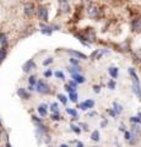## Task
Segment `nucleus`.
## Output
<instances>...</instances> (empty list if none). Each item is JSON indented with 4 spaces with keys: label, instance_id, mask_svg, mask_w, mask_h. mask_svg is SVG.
Segmentation results:
<instances>
[{
    "label": "nucleus",
    "instance_id": "1",
    "mask_svg": "<svg viewBox=\"0 0 141 147\" xmlns=\"http://www.w3.org/2000/svg\"><path fill=\"white\" fill-rule=\"evenodd\" d=\"M128 72H129L130 77H131V82H133V86H131V88H133L134 94L139 99H141V84H140V79H139L138 74H136V70H135L134 67H129L128 69Z\"/></svg>",
    "mask_w": 141,
    "mask_h": 147
},
{
    "label": "nucleus",
    "instance_id": "2",
    "mask_svg": "<svg viewBox=\"0 0 141 147\" xmlns=\"http://www.w3.org/2000/svg\"><path fill=\"white\" fill-rule=\"evenodd\" d=\"M141 140V135H140V130H139V126L138 125H133L131 126V130H130V140L128 141L129 145L131 146H135L138 145Z\"/></svg>",
    "mask_w": 141,
    "mask_h": 147
},
{
    "label": "nucleus",
    "instance_id": "3",
    "mask_svg": "<svg viewBox=\"0 0 141 147\" xmlns=\"http://www.w3.org/2000/svg\"><path fill=\"white\" fill-rule=\"evenodd\" d=\"M36 90H37V92H38V93H40V94H49V93H51V87H49V85L45 81H43V80L37 81Z\"/></svg>",
    "mask_w": 141,
    "mask_h": 147
},
{
    "label": "nucleus",
    "instance_id": "4",
    "mask_svg": "<svg viewBox=\"0 0 141 147\" xmlns=\"http://www.w3.org/2000/svg\"><path fill=\"white\" fill-rule=\"evenodd\" d=\"M99 13H101L99 7L97 5H94V4H90L88 7H87V15L91 18H98L99 17Z\"/></svg>",
    "mask_w": 141,
    "mask_h": 147
},
{
    "label": "nucleus",
    "instance_id": "5",
    "mask_svg": "<svg viewBox=\"0 0 141 147\" xmlns=\"http://www.w3.org/2000/svg\"><path fill=\"white\" fill-rule=\"evenodd\" d=\"M93 107H94V100L93 99H86L85 102L80 103L77 108H80L81 110H88V109H92Z\"/></svg>",
    "mask_w": 141,
    "mask_h": 147
},
{
    "label": "nucleus",
    "instance_id": "6",
    "mask_svg": "<svg viewBox=\"0 0 141 147\" xmlns=\"http://www.w3.org/2000/svg\"><path fill=\"white\" fill-rule=\"evenodd\" d=\"M108 53H109V50H107V49H96L90 55V58L92 59V60H98V59H101L103 54H108Z\"/></svg>",
    "mask_w": 141,
    "mask_h": 147
},
{
    "label": "nucleus",
    "instance_id": "7",
    "mask_svg": "<svg viewBox=\"0 0 141 147\" xmlns=\"http://www.w3.org/2000/svg\"><path fill=\"white\" fill-rule=\"evenodd\" d=\"M31 118H32V121L36 124V126H37L39 130H42V131H44V132L48 131V129H47V126H45V124H43V121L40 120V119H38L36 115H32Z\"/></svg>",
    "mask_w": 141,
    "mask_h": 147
},
{
    "label": "nucleus",
    "instance_id": "8",
    "mask_svg": "<svg viewBox=\"0 0 141 147\" xmlns=\"http://www.w3.org/2000/svg\"><path fill=\"white\" fill-rule=\"evenodd\" d=\"M131 31L136 33H141V18H135L131 21Z\"/></svg>",
    "mask_w": 141,
    "mask_h": 147
},
{
    "label": "nucleus",
    "instance_id": "9",
    "mask_svg": "<svg viewBox=\"0 0 141 147\" xmlns=\"http://www.w3.org/2000/svg\"><path fill=\"white\" fill-rule=\"evenodd\" d=\"M38 17L44 22L48 21V10H47V7H44V6H39L38 7Z\"/></svg>",
    "mask_w": 141,
    "mask_h": 147
},
{
    "label": "nucleus",
    "instance_id": "10",
    "mask_svg": "<svg viewBox=\"0 0 141 147\" xmlns=\"http://www.w3.org/2000/svg\"><path fill=\"white\" fill-rule=\"evenodd\" d=\"M34 67H36L34 60L33 59H31V60H27L24 65H22V70H24V72H30L31 70H33Z\"/></svg>",
    "mask_w": 141,
    "mask_h": 147
},
{
    "label": "nucleus",
    "instance_id": "11",
    "mask_svg": "<svg viewBox=\"0 0 141 147\" xmlns=\"http://www.w3.org/2000/svg\"><path fill=\"white\" fill-rule=\"evenodd\" d=\"M39 28H40V33L44 34V36H52V33H53L52 26H48V25H44V24H39Z\"/></svg>",
    "mask_w": 141,
    "mask_h": 147
},
{
    "label": "nucleus",
    "instance_id": "12",
    "mask_svg": "<svg viewBox=\"0 0 141 147\" xmlns=\"http://www.w3.org/2000/svg\"><path fill=\"white\" fill-rule=\"evenodd\" d=\"M17 96H19L20 98H22V99H25V100H27V99H30V97H31V93L28 91H27L26 88H19L17 90Z\"/></svg>",
    "mask_w": 141,
    "mask_h": 147
},
{
    "label": "nucleus",
    "instance_id": "13",
    "mask_svg": "<svg viewBox=\"0 0 141 147\" xmlns=\"http://www.w3.org/2000/svg\"><path fill=\"white\" fill-rule=\"evenodd\" d=\"M66 52L69 53V54H71V55H74V58H75V59H87V55H85L84 53H81V52H77V50L67 49Z\"/></svg>",
    "mask_w": 141,
    "mask_h": 147
},
{
    "label": "nucleus",
    "instance_id": "14",
    "mask_svg": "<svg viewBox=\"0 0 141 147\" xmlns=\"http://www.w3.org/2000/svg\"><path fill=\"white\" fill-rule=\"evenodd\" d=\"M108 74L111 75V77L113 80H115L118 75H119V69H118L117 66H109L108 67Z\"/></svg>",
    "mask_w": 141,
    "mask_h": 147
},
{
    "label": "nucleus",
    "instance_id": "15",
    "mask_svg": "<svg viewBox=\"0 0 141 147\" xmlns=\"http://www.w3.org/2000/svg\"><path fill=\"white\" fill-rule=\"evenodd\" d=\"M33 13H34V6H33V4L27 3L26 5H25V15L26 16H32Z\"/></svg>",
    "mask_w": 141,
    "mask_h": 147
},
{
    "label": "nucleus",
    "instance_id": "16",
    "mask_svg": "<svg viewBox=\"0 0 141 147\" xmlns=\"http://www.w3.org/2000/svg\"><path fill=\"white\" fill-rule=\"evenodd\" d=\"M37 110H38V113H39L40 117H47V114H48V105L44 104V103L39 104Z\"/></svg>",
    "mask_w": 141,
    "mask_h": 147
},
{
    "label": "nucleus",
    "instance_id": "17",
    "mask_svg": "<svg viewBox=\"0 0 141 147\" xmlns=\"http://www.w3.org/2000/svg\"><path fill=\"white\" fill-rule=\"evenodd\" d=\"M71 77H72V81H75L76 84H85L86 82L85 76H82L81 74H75V75H71Z\"/></svg>",
    "mask_w": 141,
    "mask_h": 147
},
{
    "label": "nucleus",
    "instance_id": "18",
    "mask_svg": "<svg viewBox=\"0 0 141 147\" xmlns=\"http://www.w3.org/2000/svg\"><path fill=\"white\" fill-rule=\"evenodd\" d=\"M0 44H1V48H7V44H9L7 37L3 32H0Z\"/></svg>",
    "mask_w": 141,
    "mask_h": 147
},
{
    "label": "nucleus",
    "instance_id": "19",
    "mask_svg": "<svg viewBox=\"0 0 141 147\" xmlns=\"http://www.w3.org/2000/svg\"><path fill=\"white\" fill-rule=\"evenodd\" d=\"M112 109L115 112L117 115H119V114H121V113H123V105H121V104H119L118 102H114V103H113V108H112Z\"/></svg>",
    "mask_w": 141,
    "mask_h": 147
},
{
    "label": "nucleus",
    "instance_id": "20",
    "mask_svg": "<svg viewBox=\"0 0 141 147\" xmlns=\"http://www.w3.org/2000/svg\"><path fill=\"white\" fill-rule=\"evenodd\" d=\"M75 37H76V38L79 39L80 42L85 45V47H90V45H91V44L87 42V39L85 38V36H84V34H79V33H76V34H75Z\"/></svg>",
    "mask_w": 141,
    "mask_h": 147
},
{
    "label": "nucleus",
    "instance_id": "21",
    "mask_svg": "<svg viewBox=\"0 0 141 147\" xmlns=\"http://www.w3.org/2000/svg\"><path fill=\"white\" fill-rule=\"evenodd\" d=\"M91 140L94 141V142H98L99 140H101V135H99V131L98 130L92 131V134H91Z\"/></svg>",
    "mask_w": 141,
    "mask_h": 147
},
{
    "label": "nucleus",
    "instance_id": "22",
    "mask_svg": "<svg viewBox=\"0 0 141 147\" xmlns=\"http://www.w3.org/2000/svg\"><path fill=\"white\" fill-rule=\"evenodd\" d=\"M6 55H7V50H6V48H1V49H0V65H1V63L5 60Z\"/></svg>",
    "mask_w": 141,
    "mask_h": 147
},
{
    "label": "nucleus",
    "instance_id": "23",
    "mask_svg": "<svg viewBox=\"0 0 141 147\" xmlns=\"http://www.w3.org/2000/svg\"><path fill=\"white\" fill-rule=\"evenodd\" d=\"M67 71H69L71 75H75V74H80L81 69L79 66H69L67 67Z\"/></svg>",
    "mask_w": 141,
    "mask_h": 147
},
{
    "label": "nucleus",
    "instance_id": "24",
    "mask_svg": "<svg viewBox=\"0 0 141 147\" xmlns=\"http://www.w3.org/2000/svg\"><path fill=\"white\" fill-rule=\"evenodd\" d=\"M60 4V7H61V10H63V12H69V10H70V5L67 4L66 1H61V3H59Z\"/></svg>",
    "mask_w": 141,
    "mask_h": 147
},
{
    "label": "nucleus",
    "instance_id": "25",
    "mask_svg": "<svg viewBox=\"0 0 141 147\" xmlns=\"http://www.w3.org/2000/svg\"><path fill=\"white\" fill-rule=\"evenodd\" d=\"M66 113H67V114H70V115L74 118V119H77V117H79L77 112H76L75 109H72V108H66Z\"/></svg>",
    "mask_w": 141,
    "mask_h": 147
},
{
    "label": "nucleus",
    "instance_id": "26",
    "mask_svg": "<svg viewBox=\"0 0 141 147\" xmlns=\"http://www.w3.org/2000/svg\"><path fill=\"white\" fill-rule=\"evenodd\" d=\"M51 112L53 114H59V105H58V103H52L51 104Z\"/></svg>",
    "mask_w": 141,
    "mask_h": 147
},
{
    "label": "nucleus",
    "instance_id": "27",
    "mask_svg": "<svg viewBox=\"0 0 141 147\" xmlns=\"http://www.w3.org/2000/svg\"><path fill=\"white\" fill-rule=\"evenodd\" d=\"M130 123L133 124V125H138V124H141V119H140L138 115L131 117V118H130Z\"/></svg>",
    "mask_w": 141,
    "mask_h": 147
},
{
    "label": "nucleus",
    "instance_id": "28",
    "mask_svg": "<svg viewBox=\"0 0 141 147\" xmlns=\"http://www.w3.org/2000/svg\"><path fill=\"white\" fill-rule=\"evenodd\" d=\"M69 98L71 102L76 103L77 102V98H79V96H77V92H72V93H69Z\"/></svg>",
    "mask_w": 141,
    "mask_h": 147
},
{
    "label": "nucleus",
    "instance_id": "29",
    "mask_svg": "<svg viewBox=\"0 0 141 147\" xmlns=\"http://www.w3.org/2000/svg\"><path fill=\"white\" fill-rule=\"evenodd\" d=\"M70 129L75 132V134H77V135H79L80 132H81V127H80V126H77V125H75V124H71V125H70Z\"/></svg>",
    "mask_w": 141,
    "mask_h": 147
},
{
    "label": "nucleus",
    "instance_id": "30",
    "mask_svg": "<svg viewBox=\"0 0 141 147\" xmlns=\"http://www.w3.org/2000/svg\"><path fill=\"white\" fill-rule=\"evenodd\" d=\"M54 75H55V77H58V79H60V80H65V75H64V72L60 71V70H58L54 72Z\"/></svg>",
    "mask_w": 141,
    "mask_h": 147
},
{
    "label": "nucleus",
    "instance_id": "31",
    "mask_svg": "<svg viewBox=\"0 0 141 147\" xmlns=\"http://www.w3.org/2000/svg\"><path fill=\"white\" fill-rule=\"evenodd\" d=\"M28 84H30V86H34L36 84H37V80H36V76L34 75H31L28 77Z\"/></svg>",
    "mask_w": 141,
    "mask_h": 147
},
{
    "label": "nucleus",
    "instance_id": "32",
    "mask_svg": "<svg viewBox=\"0 0 141 147\" xmlns=\"http://www.w3.org/2000/svg\"><path fill=\"white\" fill-rule=\"evenodd\" d=\"M69 60H70V64H71V66H79V65H80V60H79V59H75V58H70Z\"/></svg>",
    "mask_w": 141,
    "mask_h": 147
},
{
    "label": "nucleus",
    "instance_id": "33",
    "mask_svg": "<svg viewBox=\"0 0 141 147\" xmlns=\"http://www.w3.org/2000/svg\"><path fill=\"white\" fill-rule=\"evenodd\" d=\"M115 86H117V84H115V80H109L108 81V88L109 90H115Z\"/></svg>",
    "mask_w": 141,
    "mask_h": 147
},
{
    "label": "nucleus",
    "instance_id": "34",
    "mask_svg": "<svg viewBox=\"0 0 141 147\" xmlns=\"http://www.w3.org/2000/svg\"><path fill=\"white\" fill-rule=\"evenodd\" d=\"M57 97H58V99L60 100V102H61L63 104H66V103H67V98L65 97L64 94H60V93H59V94L57 96Z\"/></svg>",
    "mask_w": 141,
    "mask_h": 147
},
{
    "label": "nucleus",
    "instance_id": "35",
    "mask_svg": "<svg viewBox=\"0 0 141 147\" xmlns=\"http://www.w3.org/2000/svg\"><path fill=\"white\" fill-rule=\"evenodd\" d=\"M51 119H52V120H55V121L61 120V115H60V114H52Z\"/></svg>",
    "mask_w": 141,
    "mask_h": 147
},
{
    "label": "nucleus",
    "instance_id": "36",
    "mask_svg": "<svg viewBox=\"0 0 141 147\" xmlns=\"http://www.w3.org/2000/svg\"><path fill=\"white\" fill-rule=\"evenodd\" d=\"M53 61H54V59H53V58H47L45 60H43V65H44V66H48L49 64H52Z\"/></svg>",
    "mask_w": 141,
    "mask_h": 147
},
{
    "label": "nucleus",
    "instance_id": "37",
    "mask_svg": "<svg viewBox=\"0 0 141 147\" xmlns=\"http://www.w3.org/2000/svg\"><path fill=\"white\" fill-rule=\"evenodd\" d=\"M65 91L69 92V93H72V92H76V88H72V87H70L69 85L65 86Z\"/></svg>",
    "mask_w": 141,
    "mask_h": 147
},
{
    "label": "nucleus",
    "instance_id": "38",
    "mask_svg": "<svg viewBox=\"0 0 141 147\" xmlns=\"http://www.w3.org/2000/svg\"><path fill=\"white\" fill-rule=\"evenodd\" d=\"M79 126L82 127L85 131H87V130H88V125H87V124H85V123H80V125H79Z\"/></svg>",
    "mask_w": 141,
    "mask_h": 147
},
{
    "label": "nucleus",
    "instance_id": "39",
    "mask_svg": "<svg viewBox=\"0 0 141 147\" xmlns=\"http://www.w3.org/2000/svg\"><path fill=\"white\" fill-rule=\"evenodd\" d=\"M93 91L96 92V93H99V92H101V86L94 85V86H93Z\"/></svg>",
    "mask_w": 141,
    "mask_h": 147
},
{
    "label": "nucleus",
    "instance_id": "40",
    "mask_svg": "<svg viewBox=\"0 0 141 147\" xmlns=\"http://www.w3.org/2000/svg\"><path fill=\"white\" fill-rule=\"evenodd\" d=\"M107 112H108V114H109V115H112L113 118H114V117H117V114H115V112H114V110H113V109H108Z\"/></svg>",
    "mask_w": 141,
    "mask_h": 147
},
{
    "label": "nucleus",
    "instance_id": "41",
    "mask_svg": "<svg viewBox=\"0 0 141 147\" xmlns=\"http://www.w3.org/2000/svg\"><path fill=\"white\" fill-rule=\"evenodd\" d=\"M124 136H125V140H126V141H129V140H130V131L126 130V131L124 132Z\"/></svg>",
    "mask_w": 141,
    "mask_h": 147
},
{
    "label": "nucleus",
    "instance_id": "42",
    "mask_svg": "<svg viewBox=\"0 0 141 147\" xmlns=\"http://www.w3.org/2000/svg\"><path fill=\"white\" fill-rule=\"evenodd\" d=\"M52 75H53V72H52V70H47V71H45V72H44V76H45V77H51Z\"/></svg>",
    "mask_w": 141,
    "mask_h": 147
},
{
    "label": "nucleus",
    "instance_id": "43",
    "mask_svg": "<svg viewBox=\"0 0 141 147\" xmlns=\"http://www.w3.org/2000/svg\"><path fill=\"white\" fill-rule=\"evenodd\" d=\"M67 85H69L70 87H72V88H76V86H77V84H76L75 81H70V82H69V84H67Z\"/></svg>",
    "mask_w": 141,
    "mask_h": 147
},
{
    "label": "nucleus",
    "instance_id": "44",
    "mask_svg": "<svg viewBox=\"0 0 141 147\" xmlns=\"http://www.w3.org/2000/svg\"><path fill=\"white\" fill-rule=\"evenodd\" d=\"M107 124H108V120L106 119V120H103V121L101 123V127H106V126H107Z\"/></svg>",
    "mask_w": 141,
    "mask_h": 147
},
{
    "label": "nucleus",
    "instance_id": "45",
    "mask_svg": "<svg viewBox=\"0 0 141 147\" xmlns=\"http://www.w3.org/2000/svg\"><path fill=\"white\" fill-rule=\"evenodd\" d=\"M76 147H85V145L82 144V142L79 141V142H76Z\"/></svg>",
    "mask_w": 141,
    "mask_h": 147
},
{
    "label": "nucleus",
    "instance_id": "46",
    "mask_svg": "<svg viewBox=\"0 0 141 147\" xmlns=\"http://www.w3.org/2000/svg\"><path fill=\"white\" fill-rule=\"evenodd\" d=\"M119 130H120V131H124V132H125V131H126V129H125V125H120Z\"/></svg>",
    "mask_w": 141,
    "mask_h": 147
},
{
    "label": "nucleus",
    "instance_id": "47",
    "mask_svg": "<svg viewBox=\"0 0 141 147\" xmlns=\"http://www.w3.org/2000/svg\"><path fill=\"white\" fill-rule=\"evenodd\" d=\"M94 115H97V113H96V112H91V113L88 114V117H94Z\"/></svg>",
    "mask_w": 141,
    "mask_h": 147
},
{
    "label": "nucleus",
    "instance_id": "48",
    "mask_svg": "<svg viewBox=\"0 0 141 147\" xmlns=\"http://www.w3.org/2000/svg\"><path fill=\"white\" fill-rule=\"evenodd\" d=\"M27 90H28V91H33L34 87H33V86H28V87H27Z\"/></svg>",
    "mask_w": 141,
    "mask_h": 147
},
{
    "label": "nucleus",
    "instance_id": "49",
    "mask_svg": "<svg viewBox=\"0 0 141 147\" xmlns=\"http://www.w3.org/2000/svg\"><path fill=\"white\" fill-rule=\"evenodd\" d=\"M59 147H70L69 145H67V144H61L60 146H59Z\"/></svg>",
    "mask_w": 141,
    "mask_h": 147
},
{
    "label": "nucleus",
    "instance_id": "50",
    "mask_svg": "<svg viewBox=\"0 0 141 147\" xmlns=\"http://www.w3.org/2000/svg\"><path fill=\"white\" fill-rule=\"evenodd\" d=\"M6 147H12V146H11V144H10V142H7V144H6Z\"/></svg>",
    "mask_w": 141,
    "mask_h": 147
},
{
    "label": "nucleus",
    "instance_id": "51",
    "mask_svg": "<svg viewBox=\"0 0 141 147\" xmlns=\"http://www.w3.org/2000/svg\"><path fill=\"white\" fill-rule=\"evenodd\" d=\"M138 117H139V118H140V119H141V112H140V113H139V114H138Z\"/></svg>",
    "mask_w": 141,
    "mask_h": 147
},
{
    "label": "nucleus",
    "instance_id": "52",
    "mask_svg": "<svg viewBox=\"0 0 141 147\" xmlns=\"http://www.w3.org/2000/svg\"><path fill=\"white\" fill-rule=\"evenodd\" d=\"M0 124H1V123H0Z\"/></svg>",
    "mask_w": 141,
    "mask_h": 147
}]
</instances>
